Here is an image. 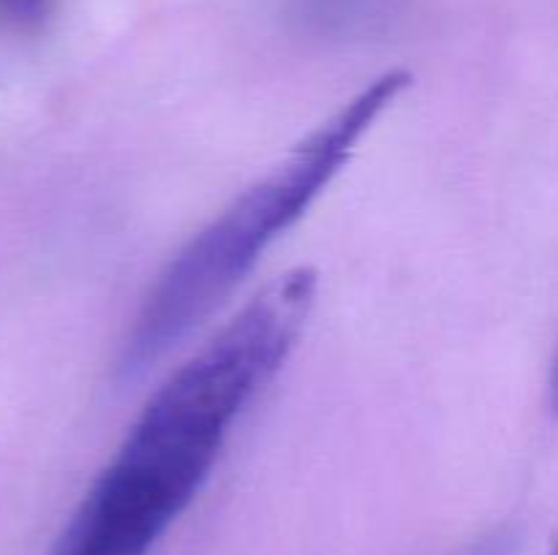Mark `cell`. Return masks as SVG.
Segmentation results:
<instances>
[{
  "mask_svg": "<svg viewBox=\"0 0 558 555\" xmlns=\"http://www.w3.org/2000/svg\"><path fill=\"white\" fill-rule=\"evenodd\" d=\"M548 555H558V536H556V542H554V547H550V553Z\"/></svg>",
  "mask_w": 558,
  "mask_h": 555,
  "instance_id": "52a82bcc",
  "label": "cell"
},
{
  "mask_svg": "<svg viewBox=\"0 0 558 555\" xmlns=\"http://www.w3.org/2000/svg\"><path fill=\"white\" fill-rule=\"evenodd\" d=\"M466 555H512V536H507V533H494V536L474 544Z\"/></svg>",
  "mask_w": 558,
  "mask_h": 555,
  "instance_id": "5b68a950",
  "label": "cell"
},
{
  "mask_svg": "<svg viewBox=\"0 0 558 555\" xmlns=\"http://www.w3.org/2000/svg\"><path fill=\"white\" fill-rule=\"evenodd\" d=\"M409 82L407 71H387L365 85L169 259L120 343L118 370L123 379L145 373L238 288L265 250L341 174L360 139Z\"/></svg>",
  "mask_w": 558,
  "mask_h": 555,
  "instance_id": "7a4b0ae2",
  "label": "cell"
},
{
  "mask_svg": "<svg viewBox=\"0 0 558 555\" xmlns=\"http://www.w3.org/2000/svg\"><path fill=\"white\" fill-rule=\"evenodd\" d=\"M54 0H0V20L20 30H36L52 14Z\"/></svg>",
  "mask_w": 558,
  "mask_h": 555,
  "instance_id": "277c9868",
  "label": "cell"
},
{
  "mask_svg": "<svg viewBox=\"0 0 558 555\" xmlns=\"http://www.w3.org/2000/svg\"><path fill=\"white\" fill-rule=\"evenodd\" d=\"M550 406H554V411L558 414V351L554 359V370H550Z\"/></svg>",
  "mask_w": 558,
  "mask_h": 555,
  "instance_id": "8992f818",
  "label": "cell"
},
{
  "mask_svg": "<svg viewBox=\"0 0 558 555\" xmlns=\"http://www.w3.org/2000/svg\"><path fill=\"white\" fill-rule=\"evenodd\" d=\"M316 272H283L150 395L49 555H150L191 506L229 433L298 346Z\"/></svg>",
  "mask_w": 558,
  "mask_h": 555,
  "instance_id": "6da1fadb",
  "label": "cell"
},
{
  "mask_svg": "<svg viewBox=\"0 0 558 555\" xmlns=\"http://www.w3.org/2000/svg\"><path fill=\"white\" fill-rule=\"evenodd\" d=\"M289 16L305 33L343 38L365 30L379 11V0H283Z\"/></svg>",
  "mask_w": 558,
  "mask_h": 555,
  "instance_id": "3957f363",
  "label": "cell"
}]
</instances>
